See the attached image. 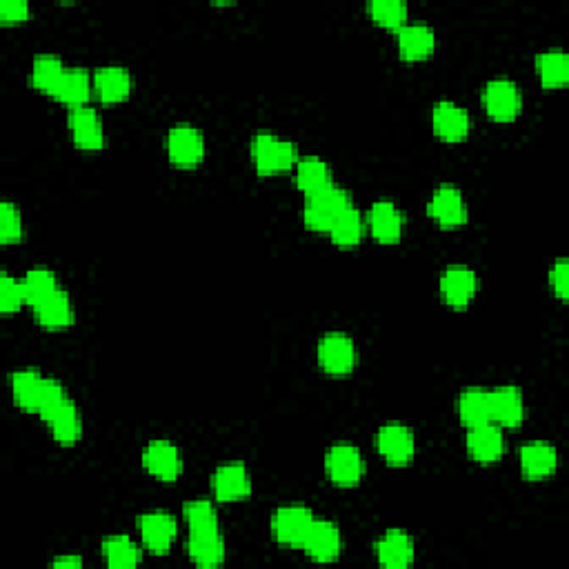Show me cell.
I'll list each match as a JSON object with an SVG mask.
<instances>
[{"mask_svg":"<svg viewBox=\"0 0 569 569\" xmlns=\"http://www.w3.org/2000/svg\"><path fill=\"white\" fill-rule=\"evenodd\" d=\"M92 92H94V81L89 78V72H85L83 67H72L65 72L54 98L69 105V109H74V107H85Z\"/></svg>","mask_w":569,"mask_h":569,"instance_id":"83f0119b","label":"cell"},{"mask_svg":"<svg viewBox=\"0 0 569 569\" xmlns=\"http://www.w3.org/2000/svg\"><path fill=\"white\" fill-rule=\"evenodd\" d=\"M316 521L305 505H285L272 518V534L285 547H303L309 527Z\"/></svg>","mask_w":569,"mask_h":569,"instance_id":"52a82bcc","label":"cell"},{"mask_svg":"<svg viewBox=\"0 0 569 569\" xmlns=\"http://www.w3.org/2000/svg\"><path fill=\"white\" fill-rule=\"evenodd\" d=\"M23 216L21 209H18L14 203L5 201L0 205V241L5 245L9 243H18L23 238Z\"/></svg>","mask_w":569,"mask_h":569,"instance_id":"ab89813d","label":"cell"},{"mask_svg":"<svg viewBox=\"0 0 569 569\" xmlns=\"http://www.w3.org/2000/svg\"><path fill=\"white\" fill-rule=\"evenodd\" d=\"M47 378L41 376V372L36 369H18L12 374V394L14 403L25 409V412H38V405H41L43 389H45Z\"/></svg>","mask_w":569,"mask_h":569,"instance_id":"4316f807","label":"cell"},{"mask_svg":"<svg viewBox=\"0 0 569 569\" xmlns=\"http://www.w3.org/2000/svg\"><path fill=\"white\" fill-rule=\"evenodd\" d=\"M432 125L436 136L443 138L445 143H458L469 134L472 118H469V112L465 107L456 105L452 101H443L434 107Z\"/></svg>","mask_w":569,"mask_h":569,"instance_id":"ffe728a7","label":"cell"},{"mask_svg":"<svg viewBox=\"0 0 569 569\" xmlns=\"http://www.w3.org/2000/svg\"><path fill=\"white\" fill-rule=\"evenodd\" d=\"M136 529L138 534H141L145 547L154 554H167L178 534L176 518L169 512H161V509L138 516Z\"/></svg>","mask_w":569,"mask_h":569,"instance_id":"9c48e42d","label":"cell"},{"mask_svg":"<svg viewBox=\"0 0 569 569\" xmlns=\"http://www.w3.org/2000/svg\"><path fill=\"white\" fill-rule=\"evenodd\" d=\"M69 132H72L74 145L78 149H85V152H96V149H103L105 145V129L101 116L94 107H74L69 109L67 116Z\"/></svg>","mask_w":569,"mask_h":569,"instance_id":"8fae6325","label":"cell"},{"mask_svg":"<svg viewBox=\"0 0 569 569\" xmlns=\"http://www.w3.org/2000/svg\"><path fill=\"white\" fill-rule=\"evenodd\" d=\"M429 216L441 227H458L467 221V203L463 192L456 185L436 187L429 201Z\"/></svg>","mask_w":569,"mask_h":569,"instance_id":"e0dca14e","label":"cell"},{"mask_svg":"<svg viewBox=\"0 0 569 569\" xmlns=\"http://www.w3.org/2000/svg\"><path fill=\"white\" fill-rule=\"evenodd\" d=\"M376 447L389 465L403 467L414 461L416 438L414 432L403 423H387L376 434Z\"/></svg>","mask_w":569,"mask_h":569,"instance_id":"8992f818","label":"cell"},{"mask_svg":"<svg viewBox=\"0 0 569 569\" xmlns=\"http://www.w3.org/2000/svg\"><path fill=\"white\" fill-rule=\"evenodd\" d=\"M318 363L329 376H347L358 363V352L352 338L343 332L325 334L318 343Z\"/></svg>","mask_w":569,"mask_h":569,"instance_id":"5b68a950","label":"cell"},{"mask_svg":"<svg viewBox=\"0 0 569 569\" xmlns=\"http://www.w3.org/2000/svg\"><path fill=\"white\" fill-rule=\"evenodd\" d=\"M369 16L387 29H401L407 23V5L403 0H372L367 5Z\"/></svg>","mask_w":569,"mask_h":569,"instance_id":"d590c367","label":"cell"},{"mask_svg":"<svg viewBox=\"0 0 569 569\" xmlns=\"http://www.w3.org/2000/svg\"><path fill=\"white\" fill-rule=\"evenodd\" d=\"M27 303L25 289L21 278H14L12 274H0V312L14 314Z\"/></svg>","mask_w":569,"mask_h":569,"instance_id":"74e56055","label":"cell"},{"mask_svg":"<svg viewBox=\"0 0 569 569\" xmlns=\"http://www.w3.org/2000/svg\"><path fill=\"white\" fill-rule=\"evenodd\" d=\"M187 554L192 563L201 567H218L225 563V538L221 527L214 529H189Z\"/></svg>","mask_w":569,"mask_h":569,"instance_id":"5bb4252c","label":"cell"},{"mask_svg":"<svg viewBox=\"0 0 569 569\" xmlns=\"http://www.w3.org/2000/svg\"><path fill=\"white\" fill-rule=\"evenodd\" d=\"M325 472L338 487H354L365 474V458L352 443H336L325 454Z\"/></svg>","mask_w":569,"mask_h":569,"instance_id":"3957f363","label":"cell"},{"mask_svg":"<svg viewBox=\"0 0 569 569\" xmlns=\"http://www.w3.org/2000/svg\"><path fill=\"white\" fill-rule=\"evenodd\" d=\"M492 398V423L501 427H518L525 418L523 392L514 385H503L489 392Z\"/></svg>","mask_w":569,"mask_h":569,"instance_id":"603a6c76","label":"cell"},{"mask_svg":"<svg viewBox=\"0 0 569 569\" xmlns=\"http://www.w3.org/2000/svg\"><path fill=\"white\" fill-rule=\"evenodd\" d=\"M303 552L318 563H332L343 552V534L332 521H316L303 541Z\"/></svg>","mask_w":569,"mask_h":569,"instance_id":"30bf717a","label":"cell"},{"mask_svg":"<svg viewBox=\"0 0 569 569\" xmlns=\"http://www.w3.org/2000/svg\"><path fill=\"white\" fill-rule=\"evenodd\" d=\"M94 92L96 96L101 98L105 105H114L121 103L132 92V74L129 69L121 67V65H107V67H98L94 76Z\"/></svg>","mask_w":569,"mask_h":569,"instance_id":"44dd1931","label":"cell"},{"mask_svg":"<svg viewBox=\"0 0 569 569\" xmlns=\"http://www.w3.org/2000/svg\"><path fill=\"white\" fill-rule=\"evenodd\" d=\"M549 283H552L554 294L565 301L569 296V263L565 258H558L552 265V272H549Z\"/></svg>","mask_w":569,"mask_h":569,"instance_id":"60d3db41","label":"cell"},{"mask_svg":"<svg viewBox=\"0 0 569 569\" xmlns=\"http://www.w3.org/2000/svg\"><path fill=\"white\" fill-rule=\"evenodd\" d=\"M143 465L158 481L172 483L183 472V456L174 443L152 441L143 452Z\"/></svg>","mask_w":569,"mask_h":569,"instance_id":"4fadbf2b","label":"cell"},{"mask_svg":"<svg viewBox=\"0 0 569 569\" xmlns=\"http://www.w3.org/2000/svg\"><path fill=\"white\" fill-rule=\"evenodd\" d=\"M65 72L67 67L61 58L54 54H43L38 56L32 65V85L38 89V92L56 96V89L61 85Z\"/></svg>","mask_w":569,"mask_h":569,"instance_id":"4dcf8cb0","label":"cell"},{"mask_svg":"<svg viewBox=\"0 0 569 569\" xmlns=\"http://www.w3.org/2000/svg\"><path fill=\"white\" fill-rule=\"evenodd\" d=\"M398 52L405 61H425L434 54L436 34L425 23H405L398 29Z\"/></svg>","mask_w":569,"mask_h":569,"instance_id":"7402d4cb","label":"cell"},{"mask_svg":"<svg viewBox=\"0 0 569 569\" xmlns=\"http://www.w3.org/2000/svg\"><path fill=\"white\" fill-rule=\"evenodd\" d=\"M81 565H83L81 556H61L52 563V567H81Z\"/></svg>","mask_w":569,"mask_h":569,"instance_id":"7bdbcfd3","label":"cell"},{"mask_svg":"<svg viewBox=\"0 0 569 569\" xmlns=\"http://www.w3.org/2000/svg\"><path fill=\"white\" fill-rule=\"evenodd\" d=\"M349 207H354V203L347 189L329 185L323 192L305 196L303 221L309 229H314V232H329V227L334 225L336 218Z\"/></svg>","mask_w":569,"mask_h":569,"instance_id":"7a4b0ae2","label":"cell"},{"mask_svg":"<svg viewBox=\"0 0 569 569\" xmlns=\"http://www.w3.org/2000/svg\"><path fill=\"white\" fill-rule=\"evenodd\" d=\"M23 281V289H25V296H27V303L29 305H36L41 303L43 298H47L49 294H54L58 287V278L52 272V269L47 267H32L29 272L21 278Z\"/></svg>","mask_w":569,"mask_h":569,"instance_id":"e575fe53","label":"cell"},{"mask_svg":"<svg viewBox=\"0 0 569 569\" xmlns=\"http://www.w3.org/2000/svg\"><path fill=\"white\" fill-rule=\"evenodd\" d=\"M478 292V278L474 269L465 265L447 267L441 276V294L443 301L452 307H467Z\"/></svg>","mask_w":569,"mask_h":569,"instance_id":"d6986e66","label":"cell"},{"mask_svg":"<svg viewBox=\"0 0 569 569\" xmlns=\"http://www.w3.org/2000/svg\"><path fill=\"white\" fill-rule=\"evenodd\" d=\"M296 185L305 196L323 192L329 185H334V174L323 158L305 156L296 163Z\"/></svg>","mask_w":569,"mask_h":569,"instance_id":"484cf974","label":"cell"},{"mask_svg":"<svg viewBox=\"0 0 569 569\" xmlns=\"http://www.w3.org/2000/svg\"><path fill=\"white\" fill-rule=\"evenodd\" d=\"M458 416L467 427L492 423V398L489 389L469 387L458 396Z\"/></svg>","mask_w":569,"mask_h":569,"instance_id":"f1b7e54d","label":"cell"},{"mask_svg":"<svg viewBox=\"0 0 569 569\" xmlns=\"http://www.w3.org/2000/svg\"><path fill=\"white\" fill-rule=\"evenodd\" d=\"M465 445L476 463H496L505 454V436L496 423L469 427Z\"/></svg>","mask_w":569,"mask_h":569,"instance_id":"2e32d148","label":"cell"},{"mask_svg":"<svg viewBox=\"0 0 569 569\" xmlns=\"http://www.w3.org/2000/svg\"><path fill=\"white\" fill-rule=\"evenodd\" d=\"M365 218L363 214L358 212L356 207H349L345 212L336 218L334 225L329 227V238L338 245V247H354L363 241L365 236Z\"/></svg>","mask_w":569,"mask_h":569,"instance_id":"f546056e","label":"cell"},{"mask_svg":"<svg viewBox=\"0 0 569 569\" xmlns=\"http://www.w3.org/2000/svg\"><path fill=\"white\" fill-rule=\"evenodd\" d=\"M365 223L376 241H381L385 245H394L401 241L403 236L405 216L392 201H376L372 207H369Z\"/></svg>","mask_w":569,"mask_h":569,"instance_id":"9a60e30c","label":"cell"},{"mask_svg":"<svg viewBox=\"0 0 569 569\" xmlns=\"http://www.w3.org/2000/svg\"><path fill=\"white\" fill-rule=\"evenodd\" d=\"M29 16V3L27 0H3L0 3V18L5 23H21L27 21Z\"/></svg>","mask_w":569,"mask_h":569,"instance_id":"b9f144b4","label":"cell"},{"mask_svg":"<svg viewBox=\"0 0 569 569\" xmlns=\"http://www.w3.org/2000/svg\"><path fill=\"white\" fill-rule=\"evenodd\" d=\"M212 489L218 501H243L252 494V476L245 463H223L212 476Z\"/></svg>","mask_w":569,"mask_h":569,"instance_id":"7c38bea8","label":"cell"},{"mask_svg":"<svg viewBox=\"0 0 569 569\" xmlns=\"http://www.w3.org/2000/svg\"><path fill=\"white\" fill-rule=\"evenodd\" d=\"M414 538L403 529H389L376 543L378 563L387 569H405L414 563Z\"/></svg>","mask_w":569,"mask_h":569,"instance_id":"ac0fdd59","label":"cell"},{"mask_svg":"<svg viewBox=\"0 0 569 569\" xmlns=\"http://www.w3.org/2000/svg\"><path fill=\"white\" fill-rule=\"evenodd\" d=\"M252 161L261 176H274L287 172L298 163V149L287 138L272 132H258L252 138Z\"/></svg>","mask_w":569,"mask_h":569,"instance_id":"6da1fadb","label":"cell"},{"mask_svg":"<svg viewBox=\"0 0 569 569\" xmlns=\"http://www.w3.org/2000/svg\"><path fill=\"white\" fill-rule=\"evenodd\" d=\"M518 456H521V469L529 481H541V478L552 476L558 465L556 447L545 441L525 443Z\"/></svg>","mask_w":569,"mask_h":569,"instance_id":"cb8c5ba5","label":"cell"},{"mask_svg":"<svg viewBox=\"0 0 569 569\" xmlns=\"http://www.w3.org/2000/svg\"><path fill=\"white\" fill-rule=\"evenodd\" d=\"M483 105L489 118L498 123H509L521 114L523 109V94L521 87L509 78H494L489 81L483 92Z\"/></svg>","mask_w":569,"mask_h":569,"instance_id":"277c9868","label":"cell"},{"mask_svg":"<svg viewBox=\"0 0 569 569\" xmlns=\"http://www.w3.org/2000/svg\"><path fill=\"white\" fill-rule=\"evenodd\" d=\"M34 316L38 325L47 329H63L74 323V303L67 292L56 289L54 294H49L41 303L34 305Z\"/></svg>","mask_w":569,"mask_h":569,"instance_id":"d4e9b609","label":"cell"},{"mask_svg":"<svg viewBox=\"0 0 569 569\" xmlns=\"http://www.w3.org/2000/svg\"><path fill=\"white\" fill-rule=\"evenodd\" d=\"M536 72L543 87H563L569 81V58L563 49H549L536 58Z\"/></svg>","mask_w":569,"mask_h":569,"instance_id":"1f68e13d","label":"cell"},{"mask_svg":"<svg viewBox=\"0 0 569 569\" xmlns=\"http://www.w3.org/2000/svg\"><path fill=\"white\" fill-rule=\"evenodd\" d=\"M67 403H69V396H67V389L63 387V383L56 381V378H47L41 405H38L36 414L47 423L49 418H54Z\"/></svg>","mask_w":569,"mask_h":569,"instance_id":"f35d334b","label":"cell"},{"mask_svg":"<svg viewBox=\"0 0 569 569\" xmlns=\"http://www.w3.org/2000/svg\"><path fill=\"white\" fill-rule=\"evenodd\" d=\"M183 516L189 529H214L218 525V512L212 501L207 498H194L183 505Z\"/></svg>","mask_w":569,"mask_h":569,"instance_id":"8d00e7d4","label":"cell"},{"mask_svg":"<svg viewBox=\"0 0 569 569\" xmlns=\"http://www.w3.org/2000/svg\"><path fill=\"white\" fill-rule=\"evenodd\" d=\"M47 425L52 429V436L61 445H74L81 441L83 436V418L72 401H69L54 418H49Z\"/></svg>","mask_w":569,"mask_h":569,"instance_id":"d6a6232c","label":"cell"},{"mask_svg":"<svg viewBox=\"0 0 569 569\" xmlns=\"http://www.w3.org/2000/svg\"><path fill=\"white\" fill-rule=\"evenodd\" d=\"M169 161L178 167H196L205 158V136L194 125H174L167 134Z\"/></svg>","mask_w":569,"mask_h":569,"instance_id":"ba28073f","label":"cell"},{"mask_svg":"<svg viewBox=\"0 0 569 569\" xmlns=\"http://www.w3.org/2000/svg\"><path fill=\"white\" fill-rule=\"evenodd\" d=\"M105 563L114 569L136 567L141 563V547L129 536H109L103 541Z\"/></svg>","mask_w":569,"mask_h":569,"instance_id":"836d02e7","label":"cell"}]
</instances>
